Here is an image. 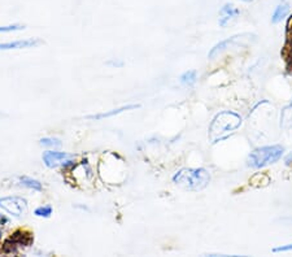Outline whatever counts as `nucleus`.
Masks as SVG:
<instances>
[{"label": "nucleus", "instance_id": "nucleus-15", "mask_svg": "<svg viewBox=\"0 0 292 257\" xmlns=\"http://www.w3.org/2000/svg\"><path fill=\"white\" fill-rule=\"evenodd\" d=\"M52 212H53V209L51 205H44V207H39V208H36L35 211H34V215H35L36 217L48 218V217H51Z\"/></svg>", "mask_w": 292, "mask_h": 257}, {"label": "nucleus", "instance_id": "nucleus-16", "mask_svg": "<svg viewBox=\"0 0 292 257\" xmlns=\"http://www.w3.org/2000/svg\"><path fill=\"white\" fill-rule=\"evenodd\" d=\"M23 25H8V26H0V33H10V31H18L23 30Z\"/></svg>", "mask_w": 292, "mask_h": 257}, {"label": "nucleus", "instance_id": "nucleus-14", "mask_svg": "<svg viewBox=\"0 0 292 257\" xmlns=\"http://www.w3.org/2000/svg\"><path fill=\"white\" fill-rule=\"evenodd\" d=\"M39 144L42 147H48V148H60L63 146L61 140L57 138H42L39 140Z\"/></svg>", "mask_w": 292, "mask_h": 257}, {"label": "nucleus", "instance_id": "nucleus-9", "mask_svg": "<svg viewBox=\"0 0 292 257\" xmlns=\"http://www.w3.org/2000/svg\"><path fill=\"white\" fill-rule=\"evenodd\" d=\"M238 36H233V38H229V39L226 40H222V42H220L218 44H216V46L213 47V48L210 49V52L208 53V57H209L210 60H213L214 57H217L218 55H221V53L225 51V49L227 48V47L231 44L233 42H235V39H237Z\"/></svg>", "mask_w": 292, "mask_h": 257}, {"label": "nucleus", "instance_id": "nucleus-12", "mask_svg": "<svg viewBox=\"0 0 292 257\" xmlns=\"http://www.w3.org/2000/svg\"><path fill=\"white\" fill-rule=\"evenodd\" d=\"M18 182H20L21 186L23 187H26V189L34 190V191H42V183L39 181H36V179L30 178V177H20L18 178Z\"/></svg>", "mask_w": 292, "mask_h": 257}, {"label": "nucleus", "instance_id": "nucleus-10", "mask_svg": "<svg viewBox=\"0 0 292 257\" xmlns=\"http://www.w3.org/2000/svg\"><path fill=\"white\" fill-rule=\"evenodd\" d=\"M281 126L286 130L292 127V100L287 107L283 108L282 113H281Z\"/></svg>", "mask_w": 292, "mask_h": 257}, {"label": "nucleus", "instance_id": "nucleus-3", "mask_svg": "<svg viewBox=\"0 0 292 257\" xmlns=\"http://www.w3.org/2000/svg\"><path fill=\"white\" fill-rule=\"evenodd\" d=\"M285 148L281 146H266L260 147L251 152L248 156V165L253 169H261L268 165L276 164L278 160L282 159Z\"/></svg>", "mask_w": 292, "mask_h": 257}, {"label": "nucleus", "instance_id": "nucleus-21", "mask_svg": "<svg viewBox=\"0 0 292 257\" xmlns=\"http://www.w3.org/2000/svg\"><path fill=\"white\" fill-rule=\"evenodd\" d=\"M243 1H253V0H243Z\"/></svg>", "mask_w": 292, "mask_h": 257}, {"label": "nucleus", "instance_id": "nucleus-2", "mask_svg": "<svg viewBox=\"0 0 292 257\" xmlns=\"http://www.w3.org/2000/svg\"><path fill=\"white\" fill-rule=\"evenodd\" d=\"M240 125H242V117L239 114L230 111L221 112L217 114L210 124L209 138L214 142H217L218 139H223V138H226L227 134L237 130Z\"/></svg>", "mask_w": 292, "mask_h": 257}, {"label": "nucleus", "instance_id": "nucleus-11", "mask_svg": "<svg viewBox=\"0 0 292 257\" xmlns=\"http://www.w3.org/2000/svg\"><path fill=\"white\" fill-rule=\"evenodd\" d=\"M290 12V5L287 3H282L279 4L278 7L276 8V10H274V13H273V17H272V22L273 23H278L281 22V21L285 18L287 14H289Z\"/></svg>", "mask_w": 292, "mask_h": 257}, {"label": "nucleus", "instance_id": "nucleus-5", "mask_svg": "<svg viewBox=\"0 0 292 257\" xmlns=\"http://www.w3.org/2000/svg\"><path fill=\"white\" fill-rule=\"evenodd\" d=\"M74 155L66 152H55V151H47L43 153V161L47 168L55 169L59 166H68L74 163Z\"/></svg>", "mask_w": 292, "mask_h": 257}, {"label": "nucleus", "instance_id": "nucleus-6", "mask_svg": "<svg viewBox=\"0 0 292 257\" xmlns=\"http://www.w3.org/2000/svg\"><path fill=\"white\" fill-rule=\"evenodd\" d=\"M43 44V40L39 38H29V39H20L14 42L0 43V51H8V49H25V48H34Z\"/></svg>", "mask_w": 292, "mask_h": 257}, {"label": "nucleus", "instance_id": "nucleus-20", "mask_svg": "<svg viewBox=\"0 0 292 257\" xmlns=\"http://www.w3.org/2000/svg\"><path fill=\"white\" fill-rule=\"evenodd\" d=\"M291 160H292V153H291V155H290L289 157H287V159H286V163L290 164V163H291Z\"/></svg>", "mask_w": 292, "mask_h": 257}, {"label": "nucleus", "instance_id": "nucleus-4", "mask_svg": "<svg viewBox=\"0 0 292 257\" xmlns=\"http://www.w3.org/2000/svg\"><path fill=\"white\" fill-rule=\"evenodd\" d=\"M0 208L5 211L8 215L20 217L27 212V202L18 196H7L0 198Z\"/></svg>", "mask_w": 292, "mask_h": 257}, {"label": "nucleus", "instance_id": "nucleus-13", "mask_svg": "<svg viewBox=\"0 0 292 257\" xmlns=\"http://www.w3.org/2000/svg\"><path fill=\"white\" fill-rule=\"evenodd\" d=\"M197 81V72L196 70H187L184 72L183 74L179 77V82H181L183 86H187V87H191L194 86Z\"/></svg>", "mask_w": 292, "mask_h": 257}, {"label": "nucleus", "instance_id": "nucleus-19", "mask_svg": "<svg viewBox=\"0 0 292 257\" xmlns=\"http://www.w3.org/2000/svg\"><path fill=\"white\" fill-rule=\"evenodd\" d=\"M5 222H7V218L4 217V216H1V215H0V225L5 224Z\"/></svg>", "mask_w": 292, "mask_h": 257}, {"label": "nucleus", "instance_id": "nucleus-7", "mask_svg": "<svg viewBox=\"0 0 292 257\" xmlns=\"http://www.w3.org/2000/svg\"><path fill=\"white\" fill-rule=\"evenodd\" d=\"M240 10L238 8H235L233 4H225L222 8L220 9V23L221 27H226L230 22L233 20H235L238 16H239Z\"/></svg>", "mask_w": 292, "mask_h": 257}, {"label": "nucleus", "instance_id": "nucleus-17", "mask_svg": "<svg viewBox=\"0 0 292 257\" xmlns=\"http://www.w3.org/2000/svg\"><path fill=\"white\" fill-rule=\"evenodd\" d=\"M289 251H292V243L291 244H286V246H279V247L273 248V252H274V254H278V252H289Z\"/></svg>", "mask_w": 292, "mask_h": 257}, {"label": "nucleus", "instance_id": "nucleus-8", "mask_svg": "<svg viewBox=\"0 0 292 257\" xmlns=\"http://www.w3.org/2000/svg\"><path fill=\"white\" fill-rule=\"evenodd\" d=\"M141 105L139 104H130V105H125V107H121V108H117V109H112V111L109 112H104V113H98V114H92V116H86V118L87 120H103V118H109V117H113V116H117V114L122 113V112L125 111H132V109H137V108H139Z\"/></svg>", "mask_w": 292, "mask_h": 257}, {"label": "nucleus", "instance_id": "nucleus-18", "mask_svg": "<svg viewBox=\"0 0 292 257\" xmlns=\"http://www.w3.org/2000/svg\"><path fill=\"white\" fill-rule=\"evenodd\" d=\"M287 35H289V39L292 42V18L289 22V26H287Z\"/></svg>", "mask_w": 292, "mask_h": 257}, {"label": "nucleus", "instance_id": "nucleus-1", "mask_svg": "<svg viewBox=\"0 0 292 257\" xmlns=\"http://www.w3.org/2000/svg\"><path fill=\"white\" fill-rule=\"evenodd\" d=\"M173 182L186 191H200L209 185L210 174L203 168H184L174 174Z\"/></svg>", "mask_w": 292, "mask_h": 257}]
</instances>
